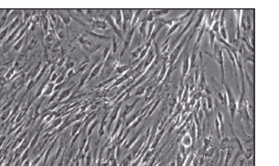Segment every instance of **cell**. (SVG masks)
I'll list each match as a JSON object with an SVG mask.
<instances>
[{
    "label": "cell",
    "instance_id": "6da1fadb",
    "mask_svg": "<svg viewBox=\"0 0 279 166\" xmlns=\"http://www.w3.org/2000/svg\"><path fill=\"white\" fill-rule=\"evenodd\" d=\"M188 36H189V33H186V36H184V38H182V40H181L180 43L178 44L177 46L173 49V51L170 53V55H169V65H170V68H173V65H174V63H175L176 59L179 57V54H180L181 50H182L184 46L186 45V42L188 41ZM173 69H174V68H173Z\"/></svg>",
    "mask_w": 279,
    "mask_h": 166
},
{
    "label": "cell",
    "instance_id": "7a4b0ae2",
    "mask_svg": "<svg viewBox=\"0 0 279 166\" xmlns=\"http://www.w3.org/2000/svg\"><path fill=\"white\" fill-rule=\"evenodd\" d=\"M105 21L107 22L108 26H110V29L114 31V33H115L116 36H119L120 40H123V36H124L123 33H122L121 29H119V28L117 27V25H116L115 21H114V17H112L110 15H106V16H105Z\"/></svg>",
    "mask_w": 279,
    "mask_h": 166
},
{
    "label": "cell",
    "instance_id": "3957f363",
    "mask_svg": "<svg viewBox=\"0 0 279 166\" xmlns=\"http://www.w3.org/2000/svg\"><path fill=\"white\" fill-rule=\"evenodd\" d=\"M133 33H134V28H130V29L126 32L125 34V40H124V48L123 50H122V52H121V55H120V58H122V56H123L124 52L126 51V49L128 48L129 46H130V43H131V40H132V36H133Z\"/></svg>",
    "mask_w": 279,
    "mask_h": 166
},
{
    "label": "cell",
    "instance_id": "277c9868",
    "mask_svg": "<svg viewBox=\"0 0 279 166\" xmlns=\"http://www.w3.org/2000/svg\"><path fill=\"white\" fill-rule=\"evenodd\" d=\"M194 21H195V18H194V15H193V16H191V18H190L189 22H188V23H186V26H184V29H182V31H181V32L179 33V36H178L177 38H175V43H176V42L178 41V40H180V38H182V36H184V32H186V31H188V30H189L190 28L192 27V24H193V23H194Z\"/></svg>",
    "mask_w": 279,
    "mask_h": 166
},
{
    "label": "cell",
    "instance_id": "5b68a950",
    "mask_svg": "<svg viewBox=\"0 0 279 166\" xmlns=\"http://www.w3.org/2000/svg\"><path fill=\"white\" fill-rule=\"evenodd\" d=\"M115 19H114V21H115L116 25H117V27L119 28V29H121L122 28V22H123V17H122V11H115Z\"/></svg>",
    "mask_w": 279,
    "mask_h": 166
},
{
    "label": "cell",
    "instance_id": "8992f818",
    "mask_svg": "<svg viewBox=\"0 0 279 166\" xmlns=\"http://www.w3.org/2000/svg\"><path fill=\"white\" fill-rule=\"evenodd\" d=\"M139 31L140 34L143 36V40H146V33H147V21L145 20V18L142 20L141 25L139 26Z\"/></svg>",
    "mask_w": 279,
    "mask_h": 166
},
{
    "label": "cell",
    "instance_id": "52a82bcc",
    "mask_svg": "<svg viewBox=\"0 0 279 166\" xmlns=\"http://www.w3.org/2000/svg\"><path fill=\"white\" fill-rule=\"evenodd\" d=\"M199 13V17H198V19L196 20V22H195V26L194 28H193V31H196V30L198 29V28L201 26V24H202V20L203 18H204V15H205V11H198Z\"/></svg>",
    "mask_w": 279,
    "mask_h": 166
},
{
    "label": "cell",
    "instance_id": "ba28073f",
    "mask_svg": "<svg viewBox=\"0 0 279 166\" xmlns=\"http://www.w3.org/2000/svg\"><path fill=\"white\" fill-rule=\"evenodd\" d=\"M143 11H141V9H139V11H133V16H132V19H131V25H130V28H134V26H135V24H137V20H139V17L142 15Z\"/></svg>",
    "mask_w": 279,
    "mask_h": 166
},
{
    "label": "cell",
    "instance_id": "9c48e42d",
    "mask_svg": "<svg viewBox=\"0 0 279 166\" xmlns=\"http://www.w3.org/2000/svg\"><path fill=\"white\" fill-rule=\"evenodd\" d=\"M167 72H168V69H167V63L166 61H164V63H163V68H162V71H160V73H159L158 75V78H157V83H158L160 80L164 79L165 75H167Z\"/></svg>",
    "mask_w": 279,
    "mask_h": 166
},
{
    "label": "cell",
    "instance_id": "30bf717a",
    "mask_svg": "<svg viewBox=\"0 0 279 166\" xmlns=\"http://www.w3.org/2000/svg\"><path fill=\"white\" fill-rule=\"evenodd\" d=\"M144 49V45H142V46H140L137 49H135L134 51L131 52V55H130V59H137V58H139L140 54H141V52H142V50Z\"/></svg>",
    "mask_w": 279,
    "mask_h": 166
},
{
    "label": "cell",
    "instance_id": "8fae6325",
    "mask_svg": "<svg viewBox=\"0 0 279 166\" xmlns=\"http://www.w3.org/2000/svg\"><path fill=\"white\" fill-rule=\"evenodd\" d=\"M129 69H130V65H120V67H116V72H117L119 75H121V74H125Z\"/></svg>",
    "mask_w": 279,
    "mask_h": 166
},
{
    "label": "cell",
    "instance_id": "7c38bea8",
    "mask_svg": "<svg viewBox=\"0 0 279 166\" xmlns=\"http://www.w3.org/2000/svg\"><path fill=\"white\" fill-rule=\"evenodd\" d=\"M182 23H184V22H180V23H174L172 26H170V29L168 30V36H170L171 34H173V32H174L175 30H177V28L180 27L181 25H182Z\"/></svg>",
    "mask_w": 279,
    "mask_h": 166
},
{
    "label": "cell",
    "instance_id": "4fadbf2b",
    "mask_svg": "<svg viewBox=\"0 0 279 166\" xmlns=\"http://www.w3.org/2000/svg\"><path fill=\"white\" fill-rule=\"evenodd\" d=\"M169 9H165V11H152V14L153 16L157 17V18H160L162 16H165V15L169 14Z\"/></svg>",
    "mask_w": 279,
    "mask_h": 166
},
{
    "label": "cell",
    "instance_id": "5bb4252c",
    "mask_svg": "<svg viewBox=\"0 0 279 166\" xmlns=\"http://www.w3.org/2000/svg\"><path fill=\"white\" fill-rule=\"evenodd\" d=\"M208 33H209V44H211V47L213 49V45H215V40H216V33L213 32L211 29H208Z\"/></svg>",
    "mask_w": 279,
    "mask_h": 166
},
{
    "label": "cell",
    "instance_id": "9a60e30c",
    "mask_svg": "<svg viewBox=\"0 0 279 166\" xmlns=\"http://www.w3.org/2000/svg\"><path fill=\"white\" fill-rule=\"evenodd\" d=\"M54 89V83H52V82H50V83H48V84L46 85V89H45V93L44 95H50V93H52V90Z\"/></svg>",
    "mask_w": 279,
    "mask_h": 166
},
{
    "label": "cell",
    "instance_id": "2e32d148",
    "mask_svg": "<svg viewBox=\"0 0 279 166\" xmlns=\"http://www.w3.org/2000/svg\"><path fill=\"white\" fill-rule=\"evenodd\" d=\"M73 89V87H71V88H68V89H66V90H64L63 93H62V95L58 97V100L60 101H62L63 99H65V98H67L69 95H70V93H71V90Z\"/></svg>",
    "mask_w": 279,
    "mask_h": 166
},
{
    "label": "cell",
    "instance_id": "e0dca14e",
    "mask_svg": "<svg viewBox=\"0 0 279 166\" xmlns=\"http://www.w3.org/2000/svg\"><path fill=\"white\" fill-rule=\"evenodd\" d=\"M91 34V36H96V38H101V40H106V41H110V36H103V34H98V33H95V32H89Z\"/></svg>",
    "mask_w": 279,
    "mask_h": 166
},
{
    "label": "cell",
    "instance_id": "ac0fdd59",
    "mask_svg": "<svg viewBox=\"0 0 279 166\" xmlns=\"http://www.w3.org/2000/svg\"><path fill=\"white\" fill-rule=\"evenodd\" d=\"M112 55L116 54L118 51V44H117V40H116L115 36H112Z\"/></svg>",
    "mask_w": 279,
    "mask_h": 166
},
{
    "label": "cell",
    "instance_id": "d6986e66",
    "mask_svg": "<svg viewBox=\"0 0 279 166\" xmlns=\"http://www.w3.org/2000/svg\"><path fill=\"white\" fill-rule=\"evenodd\" d=\"M58 14H60V17H58V18H60V19H62V20H63V21H64V24H69V23H70V17H69V16H65V15H64L63 14V13H60V11H58Z\"/></svg>",
    "mask_w": 279,
    "mask_h": 166
},
{
    "label": "cell",
    "instance_id": "ffe728a7",
    "mask_svg": "<svg viewBox=\"0 0 279 166\" xmlns=\"http://www.w3.org/2000/svg\"><path fill=\"white\" fill-rule=\"evenodd\" d=\"M211 30H213V32L216 33H219V29H220V25H219V21H216L215 23H213V25H211Z\"/></svg>",
    "mask_w": 279,
    "mask_h": 166
},
{
    "label": "cell",
    "instance_id": "44dd1931",
    "mask_svg": "<svg viewBox=\"0 0 279 166\" xmlns=\"http://www.w3.org/2000/svg\"><path fill=\"white\" fill-rule=\"evenodd\" d=\"M192 141H191V138H190L189 135H186L184 138V144L186 145V147H188V145H191Z\"/></svg>",
    "mask_w": 279,
    "mask_h": 166
},
{
    "label": "cell",
    "instance_id": "7402d4cb",
    "mask_svg": "<svg viewBox=\"0 0 279 166\" xmlns=\"http://www.w3.org/2000/svg\"><path fill=\"white\" fill-rule=\"evenodd\" d=\"M144 91H145V86H144V85H143V86H139L137 88V93H135V95H142V93H144Z\"/></svg>",
    "mask_w": 279,
    "mask_h": 166
},
{
    "label": "cell",
    "instance_id": "603a6c76",
    "mask_svg": "<svg viewBox=\"0 0 279 166\" xmlns=\"http://www.w3.org/2000/svg\"><path fill=\"white\" fill-rule=\"evenodd\" d=\"M65 77H66V75H62V76L58 77V79L55 80V83H56V84H60V83H63L64 80H65Z\"/></svg>",
    "mask_w": 279,
    "mask_h": 166
},
{
    "label": "cell",
    "instance_id": "cb8c5ba5",
    "mask_svg": "<svg viewBox=\"0 0 279 166\" xmlns=\"http://www.w3.org/2000/svg\"><path fill=\"white\" fill-rule=\"evenodd\" d=\"M7 30H8V28L6 27L5 29L3 30V31H1V34H0V40H2V38H4V36H5L6 32H7Z\"/></svg>",
    "mask_w": 279,
    "mask_h": 166
},
{
    "label": "cell",
    "instance_id": "d4e9b609",
    "mask_svg": "<svg viewBox=\"0 0 279 166\" xmlns=\"http://www.w3.org/2000/svg\"><path fill=\"white\" fill-rule=\"evenodd\" d=\"M21 46H22V41L20 42V43H18V44H17V45H16V46L14 47V50H19V49H20V47H21Z\"/></svg>",
    "mask_w": 279,
    "mask_h": 166
},
{
    "label": "cell",
    "instance_id": "484cf974",
    "mask_svg": "<svg viewBox=\"0 0 279 166\" xmlns=\"http://www.w3.org/2000/svg\"><path fill=\"white\" fill-rule=\"evenodd\" d=\"M58 74H56V73L53 74V76L51 77V82H55V80H56V78H58Z\"/></svg>",
    "mask_w": 279,
    "mask_h": 166
},
{
    "label": "cell",
    "instance_id": "4316f807",
    "mask_svg": "<svg viewBox=\"0 0 279 166\" xmlns=\"http://www.w3.org/2000/svg\"><path fill=\"white\" fill-rule=\"evenodd\" d=\"M13 73H14V69H13V70H12V71H9V72H8V73H7V75H6V78H9V77L12 76V74H13Z\"/></svg>",
    "mask_w": 279,
    "mask_h": 166
},
{
    "label": "cell",
    "instance_id": "83f0119b",
    "mask_svg": "<svg viewBox=\"0 0 279 166\" xmlns=\"http://www.w3.org/2000/svg\"><path fill=\"white\" fill-rule=\"evenodd\" d=\"M8 113H9V110H7V111H6V112H5V113H4V114H3V117H2V120H5L6 117H7V114H8Z\"/></svg>",
    "mask_w": 279,
    "mask_h": 166
},
{
    "label": "cell",
    "instance_id": "f1b7e54d",
    "mask_svg": "<svg viewBox=\"0 0 279 166\" xmlns=\"http://www.w3.org/2000/svg\"><path fill=\"white\" fill-rule=\"evenodd\" d=\"M4 139H5V137H2V138L0 139V144H1V142H3V140H4Z\"/></svg>",
    "mask_w": 279,
    "mask_h": 166
}]
</instances>
